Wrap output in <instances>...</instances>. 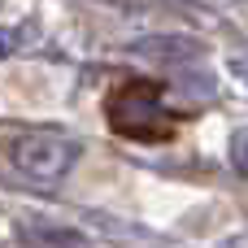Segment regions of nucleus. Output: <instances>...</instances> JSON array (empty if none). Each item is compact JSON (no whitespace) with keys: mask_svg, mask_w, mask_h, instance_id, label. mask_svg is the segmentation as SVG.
<instances>
[{"mask_svg":"<svg viewBox=\"0 0 248 248\" xmlns=\"http://www.w3.org/2000/svg\"><path fill=\"white\" fill-rule=\"evenodd\" d=\"M109 126L126 140H166L170 126H161V83L148 78H126L118 83V92L105 100Z\"/></svg>","mask_w":248,"mask_h":248,"instance_id":"nucleus-1","label":"nucleus"},{"mask_svg":"<svg viewBox=\"0 0 248 248\" xmlns=\"http://www.w3.org/2000/svg\"><path fill=\"white\" fill-rule=\"evenodd\" d=\"M131 52L148 57V61H161V65H183V61H196L205 52V44L187 39V35H148V39H135Z\"/></svg>","mask_w":248,"mask_h":248,"instance_id":"nucleus-3","label":"nucleus"},{"mask_svg":"<svg viewBox=\"0 0 248 248\" xmlns=\"http://www.w3.org/2000/svg\"><path fill=\"white\" fill-rule=\"evenodd\" d=\"M9 52H13V35H9V31H0V57H9Z\"/></svg>","mask_w":248,"mask_h":248,"instance_id":"nucleus-6","label":"nucleus"},{"mask_svg":"<svg viewBox=\"0 0 248 248\" xmlns=\"http://www.w3.org/2000/svg\"><path fill=\"white\" fill-rule=\"evenodd\" d=\"M17 248H92V240L74 227H52V222H22Z\"/></svg>","mask_w":248,"mask_h":248,"instance_id":"nucleus-4","label":"nucleus"},{"mask_svg":"<svg viewBox=\"0 0 248 248\" xmlns=\"http://www.w3.org/2000/svg\"><path fill=\"white\" fill-rule=\"evenodd\" d=\"M78 161V144L70 135L57 131H26L13 140V166L39 183H52L61 174H70V166Z\"/></svg>","mask_w":248,"mask_h":248,"instance_id":"nucleus-2","label":"nucleus"},{"mask_svg":"<svg viewBox=\"0 0 248 248\" xmlns=\"http://www.w3.org/2000/svg\"><path fill=\"white\" fill-rule=\"evenodd\" d=\"M231 166L248 174V126H240V131L231 135Z\"/></svg>","mask_w":248,"mask_h":248,"instance_id":"nucleus-5","label":"nucleus"}]
</instances>
